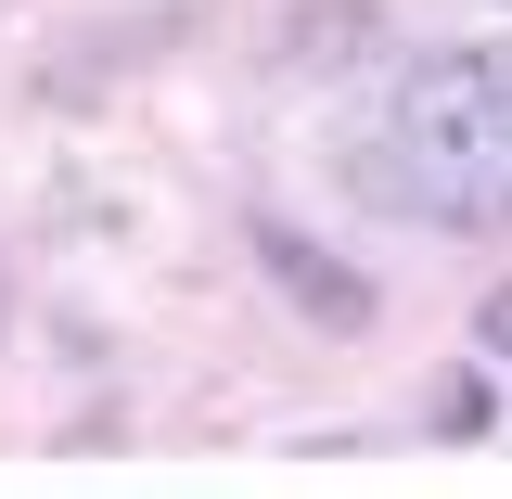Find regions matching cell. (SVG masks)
Segmentation results:
<instances>
[{
    "mask_svg": "<svg viewBox=\"0 0 512 499\" xmlns=\"http://www.w3.org/2000/svg\"><path fill=\"white\" fill-rule=\"evenodd\" d=\"M0 320H13V282H0Z\"/></svg>",
    "mask_w": 512,
    "mask_h": 499,
    "instance_id": "obj_6",
    "label": "cell"
},
{
    "mask_svg": "<svg viewBox=\"0 0 512 499\" xmlns=\"http://www.w3.org/2000/svg\"><path fill=\"white\" fill-rule=\"evenodd\" d=\"M256 269H269V282H282V308L308 320V333H372V282H359V269H346V256L333 244H308V231H282V218H269V231H256Z\"/></svg>",
    "mask_w": 512,
    "mask_h": 499,
    "instance_id": "obj_2",
    "label": "cell"
},
{
    "mask_svg": "<svg viewBox=\"0 0 512 499\" xmlns=\"http://www.w3.org/2000/svg\"><path fill=\"white\" fill-rule=\"evenodd\" d=\"M346 192L410 218V231H500V205H512V64H500V39L410 64L384 141H346Z\"/></svg>",
    "mask_w": 512,
    "mask_h": 499,
    "instance_id": "obj_1",
    "label": "cell"
},
{
    "mask_svg": "<svg viewBox=\"0 0 512 499\" xmlns=\"http://www.w3.org/2000/svg\"><path fill=\"white\" fill-rule=\"evenodd\" d=\"M167 39H180V13H116L90 52H52V64H39V90H52V103H90V90H116L128 64H154Z\"/></svg>",
    "mask_w": 512,
    "mask_h": 499,
    "instance_id": "obj_4",
    "label": "cell"
},
{
    "mask_svg": "<svg viewBox=\"0 0 512 499\" xmlns=\"http://www.w3.org/2000/svg\"><path fill=\"white\" fill-rule=\"evenodd\" d=\"M436 436H461V448L500 436V359H461V372L436 384Z\"/></svg>",
    "mask_w": 512,
    "mask_h": 499,
    "instance_id": "obj_5",
    "label": "cell"
},
{
    "mask_svg": "<svg viewBox=\"0 0 512 499\" xmlns=\"http://www.w3.org/2000/svg\"><path fill=\"white\" fill-rule=\"evenodd\" d=\"M359 52H384V13H372V0H295L282 39H269L282 77H333V64H359Z\"/></svg>",
    "mask_w": 512,
    "mask_h": 499,
    "instance_id": "obj_3",
    "label": "cell"
}]
</instances>
